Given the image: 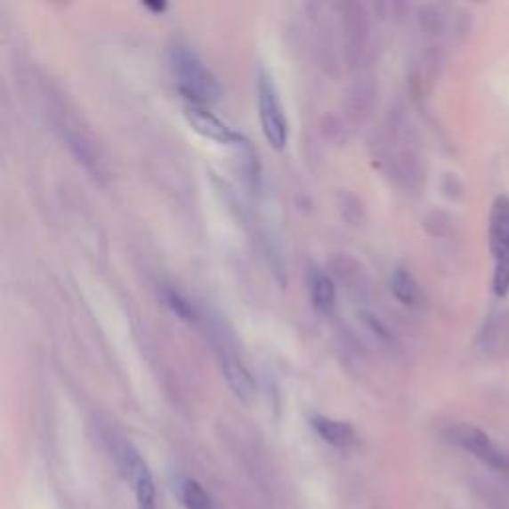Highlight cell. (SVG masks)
Here are the masks:
<instances>
[{"label": "cell", "mask_w": 509, "mask_h": 509, "mask_svg": "<svg viewBox=\"0 0 509 509\" xmlns=\"http://www.w3.org/2000/svg\"><path fill=\"white\" fill-rule=\"evenodd\" d=\"M141 6L146 8V11H151L154 14H161V12H164L166 8H167L166 3H143Z\"/></svg>", "instance_id": "obj_14"}, {"label": "cell", "mask_w": 509, "mask_h": 509, "mask_svg": "<svg viewBox=\"0 0 509 509\" xmlns=\"http://www.w3.org/2000/svg\"><path fill=\"white\" fill-rule=\"evenodd\" d=\"M390 288H392V295L404 304V307H418L422 301L418 283H416V279L410 275V271L404 267L394 269Z\"/></svg>", "instance_id": "obj_11"}, {"label": "cell", "mask_w": 509, "mask_h": 509, "mask_svg": "<svg viewBox=\"0 0 509 509\" xmlns=\"http://www.w3.org/2000/svg\"><path fill=\"white\" fill-rule=\"evenodd\" d=\"M180 496L183 505L188 509H214L207 491L193 480H183L180 483Z\"/></svg>", "instance_id": "obj_13"}, {"label": "cell", "mask_w": 509, "mask_h": 509, "mask_svg": "<svg viewBox=\"0 0 509 509\" xmlns=\"http://www.w3.org/2000/svg\"><path fill=\"white\" fill-rule=\"evenodd\" d=\"M309 293L317 311L320 312L333 311L336 301V287L328 275L320 273V271H312L309 275Z\"/></svg>", "instance_id": "obj_10"}, {"label": "cell", "mask_w": 509, "mask_h": 509, "mask_svg": "<svg viewBox=\"0 0 509 509\" xmlns=\"http://www.w3.org/2000/svg\"><path fill=\"white\" fill-rule=\"evenodd\" d=\"M185 120L195 132L211 141L222 143V146H245V140L239 132H235L231 125H227L222 117L215 116L207 106L188 104L183 108Z\"/></svg>", "instance_id": "obj_5"}, {"label": "cell", "mask_w": 509, "mask_h": 509, "mask_svg": "<svg viewBox=\"0 0 509 509\" xmlns=\"http://www.w3.org/2000/svg\"><path fill=\"white\" fill-rule=\"evenodd\" d=\"M219 362H222V372L227 380L229 388L233 390L237 398H241L243 402L253 400L254 396V380L251 376V372L247 367L241 362L239 356L233 351H229L227 346H219Z\"/></svg>", "instance_id": "obj_7"}, {"label": "cell", "mask_w": 509, "mask_h": 509, "mask_svg": "<svg viewBox=\"0 0 509 509\" xmlns=\"http://www.w3.org/2000/svg\"><path fill=\"white\" fill-rule=\"evenodd\" d=\"M161 301H164L166 307L174 312V315L180 317L182 320H188V322H195L199 319L198 315V309H195V304L190 301V299H185V296L182 293H177L175 288H169V287H164L161 288Z\"/></svg>", "instance_id": "obj_12"}, {"label": "cell", "mask_w": 509, "mask_h": 509, "mask_svg": "<svg viewBox=\"0 0 509 509\" xmlns=\"http://www.w3.org/2000/svg\"><path fill=\"white\" fill-rule=\"evenodd\" d=\"M120 464H122V470L125 473L127 481L132 483L140 507L154 509L156 483H154V478H151L148 464L143 462V457L140 456L138 449H135L132 444H124L120 449Z\"/></svg>", "instance_id": "obj_6"}, {"label": "cell", "mask_w": 509, "mask_h": 509, "mask_svg": "<svg viewBox=\"0 0 509 509\" xmlns=\"http://www.w3.org/2000/svg\"><path fill=\"white\" fill-rule=\"evenodd\" d=\"M172 70L177 88L188 100V104L209 106L222 96V86L215 74L201 62V58L188 46H174Z\"/></svg>", "instance_id": "obj_1"}, {"label": "cell", "mask_w": 509, "mask_h": 509, "mask_svg": "<svg viewBox=\"0 0 509 509\" xmlns=\"http://www.w3.org/2000/svg\"><path fill=\"white\" fill-rule=\"evenodd\" d=\"M489 249L494 254V293H509V198L497 195L489 214Z\"/></svg>", "instance_id": "obj_3"}, {"label": "cell", "mask_w": 509, "mask_h": 509, "mask_svg": "<svg viewBox=\"0 0 509 509\" xmlns=\"http://www.w3.org/2000/svg\"><path fill=\"white\" fill-rule=\"evenodd\" d=\"M481 341L483 349L489 352L502 354L509 351V312H497V315L489 317Z\"/></svg>", "instance_id": "obj_9"}, {"label": "cell", "mask_w": 509, "mask_h": 509, "mask_svg": "<svg viewBox=\"0 0 509 509\" xmlns=\"http://www.w3.org/2000/svg\"><path fill=\"white\" fill-rule=\"evenodd\" d=\"M449 436H452L457 446L465 449V452H470L473 457H478L481 464L489 465L491 470H509L507 454L481 428L472 426V424H457V426L449 430Z\"/></svg>", "instance_id": "obj_4"}, {"label": "cell", "mask_w": 509, "mask_h": 509, "mask_svg": "<svg viewBox=\"0 0 509 509\" xmlns=\"http://www.w3.org/2000/svg\"><path fill=\"white\" fill-rule=\"evenodd\" d=\"M311 424L317 434L330 446L351 448L356 442V432L351 424L328 418V416H315V418L311 420Z\"/></svg>", "instance_id": "obj_8"}, {"label": "cell", "mask_w": 509, "mask_h": 509, "mask_svg": "<svg viewBox=\"0 0 509 509\" xmlns=\"http://www.w3.org/2000/svg\"><path fill=\"white\" fill-rule=\"evenodd\" d=\"M257 104L261 130L269 146L277 151L285 149L288 141V120L273 76L263 68L257 76Z\"/></svg>", "instance_id": "obj_2"}]
</instances>
